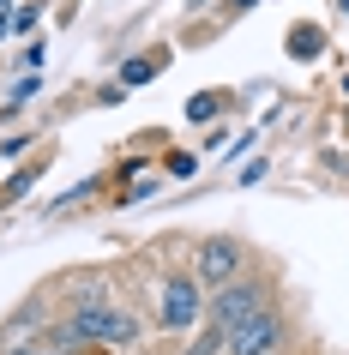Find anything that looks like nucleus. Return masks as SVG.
<instances>
[{"instance_id":"obj_10","label":"nucleus","mask_w":349,"mask_h":355,"mask_svg":"<svg viewBox=\"0 0 349 355\" xmlns=\"http://www.w3.org/2000/svg\"><path fill=\"white\" fill-rule=\"evenodd\" d=\"M19 355H42V349H19Z\"/></svg>"},{"instance_id":"obj_13","label":"nucleus","mask_w":349,"mask_h":355,"mask_svg":"<svg viewBox=\"0 0 349 355\" xmlns=\"http://www.w3.org/2000/svg\"><path fill=\"white\" fill-rule=\"evenodd\" d=\"M343 91H349V85H343Z\"/></svg>"},{"instance_id":"obj_6","label":"nucleus","mask_w":349,"mask_h":355,"mask_svg":"<svg viewBox=\"0 0 349 355\" xmlns=\"http://www.w3.org/2000/svg\"><path fill=\"white\" fill-rule=\"evenodd\" d=\"M163 73V55L151 60V55H139V60H127V67H121V85H145V78H157Z\"/></svg>"},{"instance_id":"obj_8","label":"nucleus","mask_w":349,"mask_h":355,"mask_svg":"<svg viewBox=\"0 0 349 355\" xmlns=\"http://www.w3.org/2000/svg\"><path fill=\"white\" fill-rule=\"evenodd\" d=\"M187 114H193V121H211V114H217V96H193V103H187Z\"/></svg>"},{"instance_id":"obj_3","label":"nucleus","mask_w":349,"mask_h":355,"mask_svg":"<svg viewBox=\"0 0 349 355\" xmlns=\"http://www.w3.org/2000/svg\"><path fill=\"white\" fill-rule=\"evenodd\" d=\"M259 307H265V301H259L253 283H229V289L217 295V337L229 331V325H241V319H253Z\"/></svg>"},{"instance_id":"obj_9","label":"nucleus","mask_w":349,"mask_h":355,"mask_svg":"<svg viewBox=\"0 0 349 355\" xmlns=\"http://www.w3.org/2000/svg\"><path fill=\"white\" fill-rule=\"evenodd\" d=\"M217 343H223V337H205V343H193V349H187V355H211V349H217Z\"/></svg>"},{"instance_id":"obj_7","label":"nucleus","mask_w":349,"mask_h":355,"mask_svg":"<svg viewBox=\"0 0 349 355\" xmlns=\"http://www.w3.org/2000/svg\"><path fill=\"white\" fill-rule=\"evenodd\" d=\"M319 42H325V37H319V31H313V24H301V31H295V37H289V49H295V55H313V49H319Z\"/></svg>"},{"instance_id":"obj_11","label":"nucleus","mask_w":349,"mask_h":355,"mask_svg":"<svg viewBox=\"0 0 349 355\" xmlns=\"http://www.w3.org/2000/svg\"><path fill=\"white\" fill-rule=\"evenodd\" d=\"M235 6H253V0H235Z\"/></svg>"},{"instance_id":"obj_1","label":"nucleus","mask_w":349,"mask_h":355,"mask_svg":"<svg viewBox=\"0 0 349 355\" xmlns=\"http://www.w3.org/2000/svg\"><path fill=\"white\" fill-rule=\"evenodd\" d=\"M133 325L109 295H78L73 319H67V337H85V343H133Z\"/></svg>"},{"instance_id":"obj_2","label":"nucleus","mask_w":349,"mask_h":355,"mask_svg":"<svg viewBox=\"0 0 349 355\" xmlns=\"http://www.w3.org/2000/svg\"><path fill=\"white\" fill-rule=\"evenodd\" d=\"M277 343H283V319H277L271 307H259L253 319H241V325L223 331V349L229 355H271Z\"/></svg>"},{"instance_id":"obj_5","label":"nucleus","mask_w":349,"mask_h":355,"mask_svg":"<svg viewBox=\"0 0 349 355\" xmlns=\"http://www.w3.org/2000/svg\"><path fill=\"white\" fill-rule=\"evenodd\" d=\"M199 319V289L193 283H169L163 289V325H193Z\"/></svg>"},{"instance_id":"obj_4","label":"nucleus","mask_w":349,"mask_h":355,"mask_svg":"<svg viewBox=\"0 0 349 355\" xmlns=\"http://www.w3.org/2000/svg\"><path fill=\"white\" fill-rule=\"evenodd\" d=\"M235 265H241V247H235V241H205V247H199V277H205V283L235 277Z\"/></svg>"},{"instance_id":"obj_12","label":"nucleus","mask_w":349,"mask_h":355,"mask_svg":"<svg viewBox=\"0 0 349 355\" xmlns=\"http://www.w3.org/2000/svg\"><path fill=\"white\" fill-rule=\"evenodd\" d=\"M0 6H6V0H0Z\"/></svg>"}]
</instances>
